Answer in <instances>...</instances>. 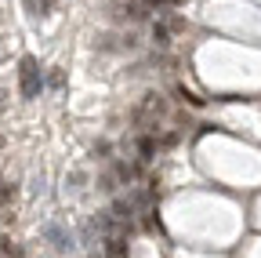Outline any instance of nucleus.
Wrapping results in <instances>:
<instances>
[{
	"label": "nucleus",
	"instance_id": "obj_1",
	"mask_svg": "<svg viewBox=\"0 0 261 258\" xmlns=\"http://www.w3.org/2000/svg\"><path fill=\"white\" fill-rule=\"evenodd\" d=\"M18 87H22V99H37L44 80H40V66H37V58H22V66H18Z\"/></svg>",
	"mask_w": 261,
	"mask_h": 258
},
{
	"label": "nucleus",
	"instance_id": "obj_2",
	"mask_svg": "<svg viewBox=\"0 0 261 258\" xmlns=\"http://www.w3.org/2000/svg\"><path fill=\"white\" fill-rule=\"evenodd\" d=\"M167 113V102L160 99V95H145V99L138 102V109H135V120L138 124H149V127H156V120Z\"/></svg>",
	"mask_w": 261,
	"mask_h": 258
},
{
	"label": "nucleus",
	"instance_id": "obj_3",
	"mask_svg": "<svg viewBox=\"0 0 261 258\" xmlns=\"http://www.w3.org/2000/svg\"><path fill=\"white\" fill-rule=\"evenodd\" d=\"M44 237H47V240H51L58 251H69V247H73V237L65 233L58 222H47V225H44Z\"/></svg>",
	"mask_w": 261,
	"mask_h": 258
},
{
	"label": "nucleus",
	"instance_id": "obj_4",
	"mask_svg": "<svg viewBox=\"0 0 261 258\" xmlns=\"http://www.w3.org/2000/svg\"><path fill=\"white\" fill-rule=\"evenodd\" d=\"M106 254H109V258H127V240H123L120 233H109V237H106Z\"/></svg>",
	"mask_w": 261,
	"mask_h": 258
},
{
	"label": "nucleus",
	"instance_id": "obj_5",
	"mask_svg": "<svg viewBox=\"0 0 261 258\" xmlns=\"http://www.w3.org/2000/svg\"><path fill=\"white\" fill-rule=\"evenodd\" d=\"M156 149H160V142H156V138H149V135H142V138H138V156H142V160H152V156H156Z\"/></svg>",
	"mask_w": 261,
	"mask_h": 258
},
{
	"label": "nucleus",
	"instance_id": "obj_6",
	"mask_svg": "<svg viewBox=\"0 0 261 258\" xmlns=\"http://www.w3.org/2000/svg\"><path fill=\"white\" fill-rule=\"evenodd\" d=\"M11 200H15V185L0 182V204H11Z\"/></svg>",
	"mask_w": 261,
	"mask_h": 258
},
{
	"label": "nucleus",
	"instance_id": "obj_7",
	"mask_svg": "<svg viewBox=\"0 0 261 258\" xmlns=\"http://www.w3.org/2000/svg\"><path fill=\"white\" fill-rule=\"evenodd\" d=\"M0 251H4L8 258H18V247H11V240H0Z\"/></svg>",
	"mask_w": 261,
	"mask_h": 258
},
{
	"label": "nucleus",
	"instance_id": "obj_8",
	"mask_svg": "<svg viewBox=\"0 0 261 258\" xmlns=\"http://www.w3.org/2000/svg\"><path fill=\"white\" fill-rule=\"evenodd\" d=\"M149 4H156V8H163V4H178V0H149Z\"/></svg>",
	"mask_w": 261,
	"mask_h": 258
},
{
	"label": "nucleus",
	"instance_id": "obj_9",
	"mask_svg": "<svg viewBox=\"0 0 261 258\" xmlns=\"http://www.w3.org/2000/svg\"><path fill=\"white\" fill-rule=\"evenodd\" d=\"M0 106H4V91H0Z\"/></svg>",
	"mask_w": 261,
	"mask_h": 258
}]
</instances>
